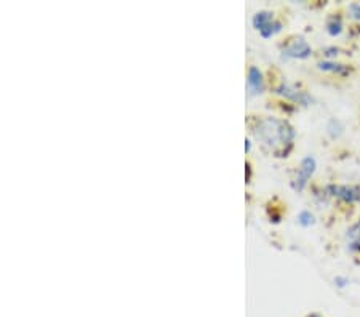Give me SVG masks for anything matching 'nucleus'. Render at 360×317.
Wrapping results in <instances>:
<instances>
[{"instance_id":"2","label":"nucleus","mask_w":360,"mask_h":317,"mask_svg":"<svg viewBox=\"0 0 360 317\" xmlns=\"http://www.w3.org/2000/svg\"><path fill=\"white\" fill-rule=\"evenodd\" d=\"M276 93L283 96L285 100L293 101V103H296V105H301V106H309L312 103V96L307 93V91L296 89V86L292 84H285V82L281 84L276 89Z\"/></svg>"},{"instance_id":"7","label":"nucleus","mask_w":360,"mask_h":317,"mask_svg":"<svg viewBox=\"0 0 360 317\" xmlns=\"http://www.w3.org/2000/svg\"><path fill=\"white\" fill-rule=\"evenodd\" d=\"M317 66H319V69H321V71L336 72V74H341V76H345V74L351 71L349 66L341 65V63H335V61H321Z\"/></svg>"},{"instance_id":"17","label":"nucleus","mask_w":360,"mask_h":317,"mask_svg":"<svg viewBox=\"0 0 360 317\" xmlns=\"http://www.w3.org/2000/svg\"><path fill=\"white\" fill-rule=\"evenodd\" d=\"M245 178H247V183L250 181V176H252V167H250V164L245 165Z\"/></svg>"},{"instance_id":"12","label":"nucleus","mask_w":360,"mask_h":317,"mask_svg":"<svg viewBox=\"0 0 360 317\" xmlns=\"http://www.w3.org/2000/svg\"><path fill=\"white\" fill-rule=\"evenodd\" d=\"M298 223L301 224V226H304V228L311 226V224H314V215H312V213L307 212V210L301 212L300 215H298Z\"/></svg>"},{"instance_id":"10","label":"nucleus","mask_w":360,"mask_h":317,"mask_svg":"<svg viewBox=\"0 0 360 317\" xmlns=\"http://www.w3.org/2000/svg\"><path fill=\"white\" fill-rule=\"evenodd\" d=\"M272 21H274V16H272L271 11H259V13L253 16V26L259 29V31L261 29H264Z\"/></svg>"},{"instance_id":"14","label":"nucleus","mask_w":360,"mask_h":317,"mask_svg":"<svg viewBox=\"0 0 360 317\" xmlns=\"http://www.w3.org/2000/svg\"><path fill=\"white\" fill-rule=\"evenodd\" d=\"M347 11H349V16L352 20L360 21V4H351Z\"/></svg>"},{"instance_id":"15","label":"nucleus","mask_w":360,"mask_h":317,"mask_svg":"<svg viewBox=\"0 0 360 317\" xmlns=\"http://www.w3.org/2000/svg\"><path fill=\"white\" fill-rule=\"evenodd\" d=\"M335 284L338 287H346L347 284H349V280H347L346 278H341V276H338V278H335Z\"/></svg>"},{"instance_id":"6","label":"nucleus","mask_w":360,"mask_h":317,"mask_svg":"<svg viewBox=\"0 0 360 317\" xmlns=\"http://www.w3.org/2000/svg\"><path fill=\"white\" fill-rule=\"evenodd\" d=\"M248 89L252 93H261L264 90V80H263V74L258 67H250L248 69Z\"/></svg>"},{"instance_id":"9","label":"nucleus","mask_w":360,"mask_h":317,"mask_svg":"<svg viewBox=\"0 0 360 317\" xmlns=\"http://www.w3.org/2000/svg\"><path fill=\"white\" fill-rule=\"evenodd\" d=\"M327 32L332 37L340 36V34L342 32V18H341L340 15L328 16V20H327Z\"/></svg>"},{"instance_id":"8","label":"nucleus","mask_w":360,"mask_h":317,"mask_svg":"<svg viewBox=\"0 0 360 317\" xmlns=\"http://www.w3.org/2000/svg\"><path fill=\"white\" fill-rule=\"evenodd\" d=\"M347 239H349V249L352 252H359L360 250V221L352 224L349 231H347Z\"/></svg>"},{"instance_id":"18","label":"nucleus","mask_w":360,"mask_h":317,"mask_svg":"<svg viewBox=\"0 0 360 317\" xmlns=\"http://www.w3.org/2000/svg\"><path fill=\"white\" fill-rule=\"evenodd\" d=\"M245 151H250V141H245Z\"/></svg>"},{"instance_id":"3","label":"nucleus","mask_w":360,"mask_h":317,"mask_svg":"<svg viewBox=\"0 0 360 317\" xmlns=\"http://www.w3.org/2000/svg\"><path fill=\"white\" fill-rule=\"evenodd\" d=\"M327 193L332 198L340 199L345 204H356L360 200V188L349 186V184H330L327 186Z\"/></svg>"},{"instance_id":"13","label":"nucleus","mask_w":360,"mask_h":317,"mask_svg":"<svg viewBox=\"0 0 360 317\" xmlns=\"http://www.w3.org/2000/svg\"><path fill=\"white\" fill-rule=\"evenodd\" d=\"M327 130H328V134H330V135H332L333 138H336V136H340V135H341V131H342V125L340 124V120L332 119V120H330V122H328Z\"/></svg>"},{"instance_id":"1","label":"nucleus","mask_w":360,"mask_h":317,"mask_svg":"<svg viewBox=\"0 0 360 317\" xmlns=\"http://www.w3.org/2000/svg\"><path fill=\"white\" fill-rule=\"evenodd\" d=\"M253 134L261 143L269 146L278 157H287V154L292 151L295 129L287 122V120L264 117L258 120Z\"/></svg>"},{"instance_id":"16","label":"nucleus","mask_w":360,"mask_h":317,"mask_svg":"<svg viewBox=\"0 0 360 317\" xmlns=\"http://www.w3.org/2000/svg\"><path fill=\"white\" fill-rule=\"evenodd\" d=\"M338 48H327V50H325V55H327V56H336V55H338Z\"/></svg>"},{"instance_id":"4","label":"nucleus","mask_w":360,"mask_h":317,"mask_svg":"<svg viewBox=\"0 0 360 317\" xmlns=\"http://www.w3.org/2000/svg\"><path fill=\"white\" fill-rule=\"evenodd\" d=\"M316 167H317L316 159L312 157V155H307V157L301 160L298 173H296V178L293 180V188L296 189V191H303L307 181H309L311 176L314 175Z\"/></svg>"},{"instance_id":"11","label":"nucleus","mask_w":360,"mask_h":317,"mask_svg":"<svg viewBox=\"0 0 360 317\" xmlns=\"http://www.w3.org/2000/svg\"><path fill=\"white\" fill-rule=\"evenodd\" d=\"M282 31V22L281 21H272V22H269L268 26H266L264 29H261V36H263L264 39H268V37H271V36H274V34H277V32H281Z\"/></svg>"},{"instance_id":"19","label":"nucleus","mask_w":360,"mask_h":317,"mask_svg":"<svg viewBox=\"0 0 360 317\" xmlns=\"http://www.w3.org/2000/svg\"><path fill=\"white\" fill-rule=\"evenodd\" d=\"M307 317H322V316H319V314H309Z\"/></svg>"},{"instance_id":"5","label":"nucleus","mask_w":360,"mask_h":317,"mask_svg":"<svg viewBox=\"0 0 360 317\" xmlns=\"http://www.w3.org/2000/svg\"><path fill=\"white\" fill-rule=\"evenodd\" d=\"M311 53H312L311 45L307 44L303 37L292 39L285 45V48L282 50L283 58H298V60H304V58H309Z\"/></svg>"}]
</instances>
